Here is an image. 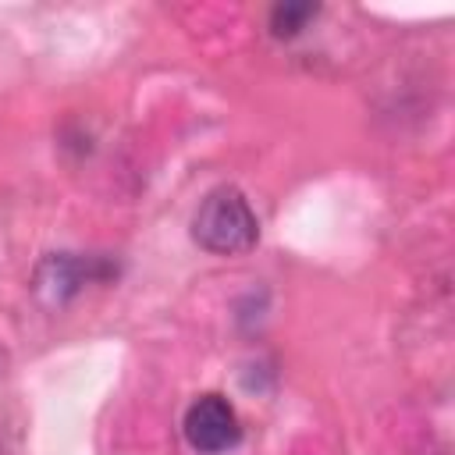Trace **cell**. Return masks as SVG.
<instances>
[{
    "label": "cell",
    "instance_id": "3",
    "mask_svg": "<svg viewBox=\"0 0 455 455\" xmlns=\"http://www.w3.org/2000/svg\"><path fill=\"white\" fill-rule=\"evenodd\" d=\"M114 270L100 259V256H71V252H60V256H46L36 270V295L46 302V306H60L68 302L85 281H100V277H110Z\"/></svg>",
    "mask_w": 455,
    "mask_h": 455
},
{
    "label": "cell",
    "instance_id": "2",
    "mask_svg": "<svg viewBox=\"0 0 455 455\" xmlns=\"http://www.w3.org/2000/svg\"><path fill=\"white\" fill-rule=\"evenodd\" d=\"M185 437L203 455H220L238 444L242 427L228 398L220 395H199L185 412Z\"/></svg>",
    "mask_w": 455,
    "mask_h": 455
},
{
    "label": "cell",
    "instance_id": "4",
    "mask_svg": "<svg viewBox=\"0 0 455 455\" xmlns=\"http://www.w3.org/2000/svg\"><path fill=\"white\" fill-rule=\"evenodd\" d=\"M316 11H320L316 4H277L270 11V32L277 39H291L316 18Z\"/></svg>",
    "mask_w": 455,
    "mask_h": 455
},
{
    "label": "cell",
    "instance_id": "1",
    "mask_svg": "<svg viewBox=\"0 0 455 455\" xmlns=\"http://www.w3.org/2000/svg\"><path fill=\"white\" fill-rule=\"evenodd\" d=\"M192 238L206 252L238 256V252H249L256 245L259 224H256L249 199L235 185H220L199 203V210L192 217Z\"/></svg>",
    "mask_w": 455,
    "mask_h": 455
}]
</instances>
